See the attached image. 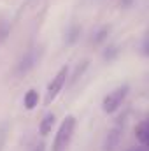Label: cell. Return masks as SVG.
<instances>
[{
	"instance_id": "1",
	"label": "cell",
	"mask_w": 149,
	"mask_h": 151,
	"mask_svg": "<svg viewBox=\"0 0 149 151\" xmlns=\"http://www.w3.org/2000/svg\"><path fill=\"white\" fill-rule=\"evenodd\" d=\"M75 132V118L74 116H67L63 119V123L60 125L56 137H54V144H53V151H65V148L70 144L72 135Z\"/></svg>"
},
{
	"instance_id": "2",
	"label": "cell",
	"mask_w": 149,
	"mask_h": 151,
	"mask_svg": "<svg viewBox=\"0 0 149 151\" xmlns=\"http://www.w3.org/2000/svg\"><path fill=\"white\" fill-rule=\"evenodd\" d=\"M126 95H128V86H119V88L112 90L111 93H107V95L104 97V100H102V109H104V113H107V114L116 113V111L121 107V104L125 102Z\"/></svg>"
},
{
	"instance_id": "3",
	"label": "cell",
	"mask_w": 149,
	"mask_h": 151,
	"mask_svg": "<svg viewBox=\"0 0 149 151\" xmlns=\"http://www.w3.org/2000/svg\"><path fill=\"white\" fill-rule=\"evenodd\" d=\"M67 74H69V69L67 67H62L60 70H58V74L54 76V79L49 83V86H47V91H46V99H44V102L49 106L58 95H60V91L63 90V84H65V79H67Z\"/></svg>"
},
{
	"instance_id": "4",
	"label": "cell",
	"mask_w": 149,
	"mask_h": 151,
	"mask_svg": "<svg viewBox=\"0 0 149 151\" xmlns=\"http://www.w3.org/2000/svg\"><path fill=\"white\" fill-rule=\"evenodd\" d=\"M37 60H39V53L35 49H28L18 62L16 65V74L18 76H25L28 74L35 65H37Z\"/></svg>"
},
{
	"instance_id": "5",
	"label": "cell",
	"mask_w": 149,
	"mask_h": 151,
	"mask_svg": "<svg viewBox=\"0 0 149 151\" xmlns=\"http://www.w3.org/2000/svg\"><path fill=\"white\" fill-rule=\"evenodd\" d=\"M121 135H123V128L117 125V127H114L111 132L105 135V141H104V151H114L117 146H119V142H121Z\"/></svg>"
},
{
	"instance_id": "6",
	"label": "cell",
	"mask_w": 149,
	"mask_h": 151,
	"mask_svg": "<svg viewBox=\"0 0 149 151\" xmlns=\"http://www.w3.org/2000/svg\"><path fill=\"white\" fill-rule=\"evenodd\" d=\"M135 137L142 146H148V121H140L135 128Z\"/></svg>"
},
{
	"instance_id": "7",
	"label": "cell",
	"mask_w": 149,
	"mask_h": 151,
	"mask_svg": "<svg viewBox=\"0 0 149 151\" xmlns=\"http://www.w3.org/2000/svg\"><path fill=\"white\" fill-rule=\"evenodd\" d=\"M53 125H54V114H53V113L46 114V116L42 118V121H40V127H39L40 134H42V135H47V134L51 132Z\"/></svg>"
},
{
	"instance_id": "8",
	"label": "cell",
	"mask_w": 149,
	"mask_h": 151,
	"mask_svg": "<svg viewBox=\"0 0 149 151\" xmlns=\"http://www.w3.org/2000/svg\"><path fill=\"white\" fill-rule=\"evenodd\" d=\"M39 102V93L35 90H28L27 93H25V97H23V104H25V107L30 111V109H34L35 106H37Z\"/></svg>"
},
{
	"instance_id": "9",
	"label": "cell",
	"mask_w": 149,
	"mask_h": 151,
	"mask_svg": "<svg viewBox=\"0 0 149 151\" xmlns=\"http://www.w3.org/2000/svg\"><path fill=\"white\" fill-rule=\"evenodd\" d=\"M5 141H7V130H5V125H0V151H4Z\"/></svg>"
},
{
	"instance_id": "10",
	"label": "cell",
	"mask_w": 149,
	"mask_h": 151,
	"mask_svg": "<svg viewBox=\"0 0 149 151\" xmlns=\"http://www.w3.org/2000/svg\"><path fill=\"white\" fill-rule=\"evenodd\" d=\"M7 34H9V28L5 27V23H0V42L7 37Z\"/></svg>"
},
{
	"instance_id": "11",
	"label": "cell",
	"mask_w": 149,
	"mask_h": 151,
	"mask_svg": "<svg viewBox=\"0 0 149 151\" xmlns=\"http://www.w3.org/2000/svg\"><path fill=\"white\" fill-rule=\"evenodd\" d=\"M32 151H46V144H44V142H37V144L32 148Z\"/></svg>"
},
{
	"instance_id": "12",
	"label": "cell",
	"mask_w": 149,
	"mask_h": 151,
	"mask_svg": "<svg viewBox=\"0 0 149 151\" xmlns=\"http://www.w3.org/2000/svg\"><path fill=\"white\" fill-rule=\"evenodd\" d=\"M130 151H148L146 148H133V150H130Z\"/></svg>"
}]
</instances>
